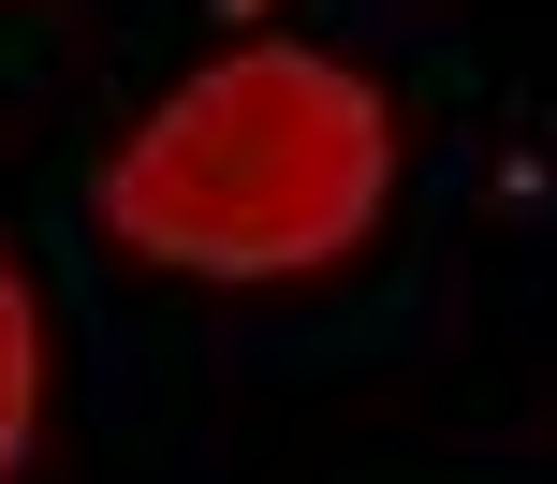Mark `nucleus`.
I'll use <instances>...</instances> for the list:
<instances>
[{
	"mask_svg": "<svg viewBox=\"0 0 557 484\" xmlns=\"http://www.w3.org/2000/svg\"><path fill=\"white\" fill-rule=\"evenodd\" d=\"M382 88L294 45H235L117 147L103 221L147 264H206V280H278V264H337L382 206Z\"/></svg>",
	"mask_w": 557,
	"mask_h": 484,
	"instance_id": "1",
	"label": "nucleus"
},
{
	"mask_svg": "<svg viewBox=\"0 0 557 484\" xmlns=\"http://www.w3.org/2000/svg\"><path fill=\"white\" fill-rule=\"evenodd\" d=\"M15 440H29V294L0 264V484H15Z\"/></svg>",
	"mask_w": 557,
	"mask_h": 484,
	"instance_id": "2",
	"label": "nucleus"
},
{
	"mask_svg": "<svg viewBox=\"0 0 557 484\" xmlns=\"http://www.w3.org/2000/svg\"><path fill=\"white\" fill-rule=\"evenodd\" d=\"M235 15H278V0H235Z\"/></svg>",
	"mask_w": 557,
	"mask_h": 484,
	"instance_id": "3",
	"label": "nucleus"
}]
</instances>
